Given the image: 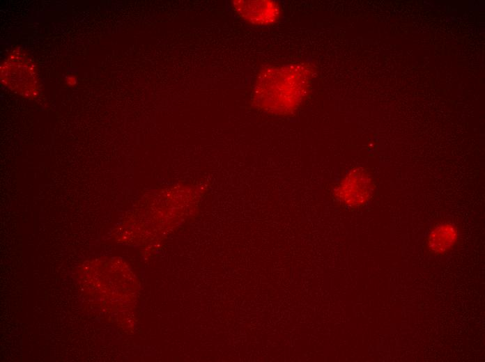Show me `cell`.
I'll return each mask as SVG.
<instances>
[{
  "label": "cell",
  "mask_w": 485,
  "mask_h": 362,
  "mask_svg": "<svg viewBox=\"0 0 485 362\" xmlns=\"http://www.w3.org/2000/svg\"><path fill=\"white\" fill-rule=\"evenodd\" d=\"M314 71L307 63L263 68L253 87V104L274 116L291 115L300 108L310 93Z\"/></svg>",
  "instance_id": "obj_1"
},
{
  "label": "cell",
  "mask_w": 485,
  "mask_h": 362,
  "mask_svg": "<svg viewBox=\"0 0 485 362\" xmlns=\"http://www.w3.org/2000/svg\"><path fill=\"white\" fill-rule=\"evenodd\" d=\"M1 83L24 97H36L40 81L37 70L26 54L14 50L1 66Z\"/></svg>",
  "instance_id": "obj_2"
},
{
  "label": "cell",
  "mask_w": 485,
  "mask_h": 362,
  "mask_svg": "<svg viewBox=\"0 0 485 362\" xmlns=\"http://www.w3.org/2000/svg\"><path fill=\"white\" fill-rule=\"evenodd\" d=\"M374 183L369 173L362 168L351 170L336 187L334 196L343 206L348 208H359L364 206L370 200Z\"/></svg>",
  "instance_id": "obj_3"
},
{
  "label": "cell",
  "mask_w": 485,
  "mask_h": 362,
  "mask_svg": "<svg viewBox=\"0 0 485 362\" xmlns=\"http://www.w3.org/2000/svg\"><path fill=\"white\" fill-rule=\"evenodd\" d=\"M231 7L239 18L255 26L272 25L282 13L279 3L271 0H236Z\"/></svg>",
  "instance_id": "obj_4"
},
{
  "label": "cell",
  "mask_w": 485,
  "mask_h": 362,
  "mask_svg": "<svg viewBox=\"0 0 485 362\" xmlns=\"http://www.w3.org/2000/svg\"><path fill=\"white\" fill-rule=\"evenodd\" d=\"M458 239V230L454 224L441 222L434 226L427 237V248L434 255L449 251Z\"/></svg>",
  "instance_id": "obj_5"
}]
</instances>
